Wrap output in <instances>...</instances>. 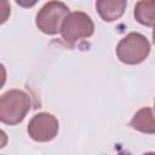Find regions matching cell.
I'll return each instance as SVG.
<instances>
[{"instance_id":"1","label":"cell","mask_w":155,"mask_h":155,"mask_svg":"<svg viewBox=\"0 0 155 155\" xmlns=\"http://www.w3.org/2000/svg\"><path fill=\"white\" fill-rule=\"evenodd\" d=\"M31 107L29 94L22 90H10L0 97V122L21 124Z\"/></svg>"},{"instance_id":"3","label":"cell","mask_w":155,"mask_h":155,"mask_svg":"<svg viewBox=\"0 0 155 155\" xmlns=\"http://www.w3.org/2000/svg\"><path fill=\"white\" fill-rule=\"evenodd\" d=\"M59 31L67 44L74 45L81 39L90 38L94 33V23L87 13L75 11L65 16Z\"/></svg>"},{"instance_id":"2","label":"cell","mask_w":155,"mask_h":155,"mask_svg":"<svg viewBox=\"0 0 155 155\" xmlns=\"http://www.w3.org/2000/svg\"><path fill=\"white\" fill-rule=\"evenodd\" d=\"M150 52L149 40L139 33H130L116 46L117 58L130 65L139 64L147 59Z\"/></svg>"},{"instance_id":"11","label":"cell","mask_w":155,"mask_h":155,"mask_svg":"<svg viewBox=\"0 0 155 155\" xmlns=\"http://www.w3.org/2000/svg\"><path fill=\"white\" fill-rule=\"evenodd\" d=\"M5 82H6V69H5L4 64L0 63V88H2Z\"/></svg>"},{"instance_id":"5","label":"cell","mask_w":155,"mask_h":155,"mask_svg":"<svg viewBox=\"0 0 155 155\" xmlns=\"http://www.w3.org/2000/svg\"><path fill=\"white\" fill-rule=\"evenodd\" d=\"M59 124L54 115L50 113H39L31 117L28 124V133L36 142H50L58 132Z\"/></svg>"},{"instance_id":"6","label":"cell","mask_w":155,"mask_h":155,"mask_svg":"<svg viewBox=\"0 0 155 155\" xmlns=\"http://www.w3.org/2000/svg\"><path fill=\"white\" fill-rule=\"evenodd\" d=\"M127 0H97L96 8L99 17L105 22L119 19L126 10Z\"/></svg>"},{"instance_id":"4","label":"cell","mask_w":155,"mask_h":155,"mask_svg":"<svg viewBox=\"0 0 155 155\" xmlns=\"http://www.w3.org/2000/svg\"><path fill=\"white\" fill-rule=\"evenodd\" d=\"M69 13V8L65 4L58 0H51L46 2L36 15V27L47 35H56L61 30L63 19Z\"/></svg>"},{"instance_id":"8","label":"cell","mask_w":155,"mask_h":155,"mask_svg":"<svg viewBox=\"0 0 155 155\" xmlns=\"http://www.w3.org/2000/svg\"><path fill=\"white\" fill-rule=\"evenodd\" d=\"M155 0H139L134 6V18L143 25L153 27L155 23Z\"/></svg>"},{"instance_id":"9","label":"cell","mask_w":155,"mask_h":155,"mask_svg":"<svg viewBox=\"0 0 155 155\" xmlns=\"http://www.w3.org/2000/svg\"><path fill=\"white\" fill-rule=\"evenodd\" d=\"M11 15V6L8 0H0V24H4Z\"/></svg>"},{"instance_id":"12","label":"cell","mask_w":155,"mask_h":155,"mask_svg":"<svg viewBox=\"0 0 155 155\" xmlns=\"http://www.w3.org/2000/svg\"><path fill=\"white\" fill-rule=\"evenodd\" d=\"M7 140H8L7 134H6L2 130H0V149H1V148H4V147H6Z\"/></svg>"},{"instance_id":"7","label":"cell","mask_w":155,"mask_h":155,"mask_svg":"<svg viewBox=\"0 0 155 155\" xmlns=\"http://www.w3.org/2000/svg\"><path fill=\"white\" fill-rule=\"evenodd\" d=\"M130 126L139 132L153 134L155 132V122H154V111L153 108H142L139 109L130 121Z\"/></svg>"},{"instance_id":"10","label":"cell","mask_w":155,"mask_h":155,"mask_svg":"<svg viewBox=\"0 0 155 155\" xmlns=\"http://www.w3.org/2000/svg\"><path fill=\"white\" fill-rule=\"evenodd\" d=\"M39 0H16V2L22 7H33Z\"/></svg>"}]
</instances>
